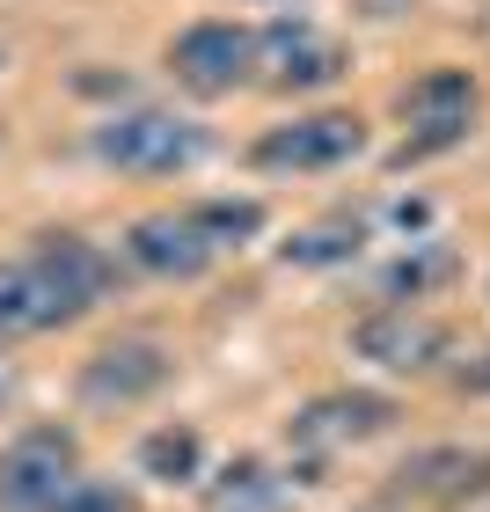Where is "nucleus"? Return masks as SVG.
<instances>
[{"mask_svg": "<svg viewBox=\"0 0 490 512\" xmlns=\"http://www.w3.org/2000/svg\"><path fill=\"white\" fill-rule=\"evenodd\" d=\"M205 125L176 118V110H118V118L96 125V154L125 176H183L205 161Z\"/></svg>", "mask_w": 490, "mask_h": 512, "instance_id": "nucleus-1", "label": "nucleus"}, {"mask_svg": "<svg viewBox=\"0 0 490 512\" xmlns=\"http://www.w3.org/2000/svg\"><path fill=\"white\" fill-rule=\"evenodd\" d=\"M74 469H81L74 432L30 425L8 454H0V512H52L66 498V483H74Z\"/></svg>", "mask_w": 490, "mask_h": 512, "instance_id": "nucleus-2", "label": "nucleus"}, {"mask_svg": "<svg viewBox=\"0 0 490 512\" xmlns=\"http://www.w3.org/2000/svg\"><path fill=\"white\" fill-rule=\"evenodd\" d=\"M395 110H403V125H410V139L395 147V161H425L439 147H454V139H469V125H476V81L461 74V66H432V74H417L403 88Z\"/></svg>", "mask_w": 490, "mask_h": 512, "instance_id": "nucleus-3", "label": "nucleus"}, {"mask_svg": "<svg viewBox=\"0 0 490 512\" xmlns=\"http://www.w3.org/2000/svg\"><path fill=\"white\" fill-rule=\"evenodd\" d=\"M176 374V359H169V344H154V337H118V344H103L96 359H81V410H132V403H147V395H161Z\"/></svg>", "mask_w": 490, "mask_h": 512, "instance_id": "nucleus-4", "label": "nucleus"}, {"mask_svg": "<svg viewBox=\"0 0 490 512\" xmlns=\"http://www.w3.org/2000/svg\"><path fill=\"white\" fill-rule=\"evenodd\" d=\"M352 154H366V125L352 110H315V118H293V125H271L264 139L249 147L256 169H278V176H308V169H344Z\"/></svg>", "mask_w": 490, "mask_h": 512, "instance_id": "nucleus-5", "label": "nucleus"}, {"mask_svg": "<svg viewBox=\"0 0 490 512\" xmlns=\"http://www.w3.org/2000/svg\"><path fill=\"white\" fill-rule=\"evenodd\" d=\"M169 74L191 88V96H235L242 81H256V37L242 22H191L169 44Z\"/></svg>", "mask_w": 490, "mask_h": 512, "instance_id": "nucleus-6", "label": "nucleus"}, {"mask_svg": "<svg viewBox=\"0 0 490 512\" xmlns=\"http://www.w3.org/2000/svg\"><path fill=\"white\" fill-rule=\"evenodd\" d=\"M447 322L425 315V308H373L359 330H352V352L381 374H439L447 359Z\"/></svg>", "mask_w": 490, "mask_h": 512, "instance_id": "nucleus-7", "label": "nucleus"}, {"mask_svg": "<svg viewBox=\"0 0 490 512\" xmlns=\"http://www.w3.org/2000/svg\"><path fill=\"white\" fill-rule=\"evenodd\" d=\"M344 74V44L322 37L315 22H271L256 37V81L278 88V96H308V88H330Z\"/></svg>", "mask_w": 490, "mask_h": 512, "instance_id": "nucleus-8", "label": "nucleus"}, {"mask_svg": "<svg viewBox=\"0 0 490 512\" xmlns=\"http://www.w3.org/2000/svg\"><path fill=\"white\" fill-rule=\"evenodd\" d=\"M388 425H395V403H388V395L344 388V395H315V403L293 417V447L337 454V447H366V439H381Z\"/></svg>", "mask_w": 490, "mask_h": 512, "instance_id": "nucleus-9", "label": "nucleus"}, {"mask_svg": "<svg viewBox=\"0 0 490 512\" xmlns=\"http://www.w3.org/2000/svg\"><path fill=\"white\" fill-rule=\"evenodd\" d=\"M74 315H81V308L52 286V271H44L37 256H0V344L66 330Z\"/></svg>", "mask_w": 490, "mask_h": 512, "instance_id": "nucleus-10", "label": "nucleus"}, {"mask_svg": "<svg viewBox=\"0 0 490 512\" xmlns=\"http://www.w3.org/2000/svg\"><path fill=\"white\" fill-rule=\"evenodd\" d=\"M125 256H132L147 278H198L220 249L191 227V213H147V220H132Z\"/></svg>", "mask_w": 490, "mask_h": 512, "instance_id": "nucleus-11", "label": "nucleus"}, {"mask_svg": "<svg viewBox=\"0 0 490 512\" xmlns=\"http://www.w3.org/2000/svg\"><path fill=\"white\" fill-rule=\"evenodd\" d=\"M490 476V454L483 447H461V439H447V447H417L403 469L388 476L395 498H425V505H447L461 491H476V483Z\"/></svg>", "mask_w": 490, "mask_h": 512, "instance_id": "nucleus-12", "label": "nucleus"}, {"mask_svg": "<svg viewBox=\"0 0 490 512\" xmlns=\"http://www.w3.org/2000/svg\"><path fill=\"white\" fill-rule=\"evenodd\" d=\"M37 264L52 271V286L74 300V308L88 315V308H103L110 293H118V256L110 249H96V242H81V235H37Z\"/></svg>", "mask_w": 490, "mask_h": 512, "instance_id": "nucleus-13", "label": "nucleus"}, {"mask_svg": "<svg viewBox=\"0 0 490 512\" xmlns=\"http://www.w3.org/2000/svg\"><path fill=\"white\" fill-rule=\"evenodd\" d=\"M366 213H337V220H315V227H300V235L278 249L293 271H330V264H352V256L366 249Z\"/></svg>", "mask_w": 490, "mask_h": 512, "instance_id": "nucleus-14", "label": "nucleus"}, {"mask_svg": "<svg viewBox=\"0 0 490 512\" xmlns=\"http://www.w3.org/2000/svg\"><path fill=\"white\" fill-rule=\"evenodd\" d=\"M454 271H461V256H454L447 242H410V249L381 271V300H388V308H410V300H425L432 286H447Z\"/></svg>", "mask_w": 490, "mask_h": 512, "instance_id": "nucleus-15", "label": "nucleus"}, {"mask_svg": "<svg viewBox=\"0 0 490 512\" xmlns=\"http://www.w3.org/2000/svg\"><path fill=\"white\" fill-rule=\"evenodd\" d=\"M271 505H278V476L264 461H227L205 483V512H271Z\"/></svg>", "mask_w": 490, "mask_h": 512, "instance_id": "nucleus-16", "label": "nucleus"}, {"mask_svg": "<svg viewBox=\"0 0 490 512\" xmlns=\"http://www.w3.org/2000/svg\"><path fill=\"white\" fill-rule=\"evenodd\" d=\"M198 461H205V447H198L191 425H161V432L139 439V469H147L154 483H191Z\"/></svg>", "mask_w": 490, "mask_h": 512, "instance_id": "nucleus-17", "label": "nucleus"}, {"mask_svg": "<svg viewBox=\"0 0 490 512\" xmlns=\"http://www.w3.org/2000/svg\"><path fill=\"white\" fill-rule=\"evenodd\" d=\"M183 213H191V227L213 249H235V242H249L256 227H264V205L256 198H205V205H183Z\"/></svg>", "mask_w": 490, "mask_h": 512, "instance_id": "nucleus-18", "label": "nucleus"}, {"mask_svg": "<svg viewBox=\"0 0 490 512\" xmlns=\"http://www.w3.org/2000/svg\"><path fill=\"white\" fill-rule=\"evenodd\" d=\"M52 512H139V498H132V491H118V483L74 476V483H66V498H59Z\"/></svg>", "mask_w": 490, "mask_h": 512, "instance_id": "nucleus-19", "label": "nucleus"}, {"mask_svg": "<svg viewBox=\"0 0 490 512\" xmlns=\"http://www.w3.org/2000/svg\"><path fill=\"white\" fill-rule=\"evenodd\" d=\"M454 388H490V344L476 352V366H461V374H454Z\"/></svg>", "mask_w": 490, "mask_h": 512, "instance_id": "nucleus-20", "label": "nucleus"}, {"mask_svg": "<svg viewBox=\"0 0 490 512\" xmlns=\"http://www.w3.org/2000/svg\"><path fill=\"white\" fill-rule=\"evenodd\" d=\"M447 512H490V476L476 483V491H461V498H447Z\"/></svg>", "mask_w": 490, "mask_h": 512, "instance_id": "nucleus-21", "label": "nucleus"}, {"mask_svg": "<svg viewBox=\"0 0 490 512\" xmlns=\"http://www.w3.org/2000/svg\"><path fill=\"white\" fill-rule=\"evenodd\" d=\"M410 0H359V15H373V22H388V15H403Z\"/></svg>", "mask_w": 490, "mask_h": 512, "instance_id": "nucleus-22", "label": "nucleus"}, {"mask_svg": "<svg viewBox=\"0 0 490 512\" xmlns=\"http://www.w3.org/2000/svg\"><path fill=\"white\" fill-rule=\"evenodd\" d=\"M0 403H8V374H0Z\"/></svg>", "mask_w": 490, "mask_h": 512, "instance_id": "nucleus-23", "label": "nucleus"}]
</instances>
